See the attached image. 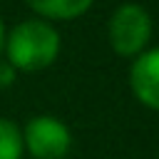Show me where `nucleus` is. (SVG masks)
<instances>
[{"label": "nucleus", "instance_id": "obj_2", "mask_svg": "<svg viewBox=\"0 0 159 159\" xmlns=\"http://www.w3.org/2000/svg\"><path fill=\"white\" fill-rule=\"evenodd\" d=\"M154 32L152 15L137 2H122L107 22V40L114 55L119 57H137L144 52Z\"/></svg>", "mask_w": 159, "mask_h": 159}, {"label": "nucleus", "instance_id": "obj_5", "mask_svg": "<svg viewBox=\"0 0 159 159\" xmlns=\"http://www.w3.org/2000/svg\"><path fill=\"white\" fill-rule=\"evenodd\" d=\"M25 2L37 15V20L42 17L47 22V20H75L84 15L94 0H25Z\"/></svg>", "mask_w": 159, "mask_h": 159}, {"label": "nucleus", "instance_id": "obj_8", "mask_svg": "<svg viewBox=\"0 0 159 159\" xmlns=\"http://www.w3.org/2000/svg\"><path fill=\"white\" fill-rule=\"evenodd\" d=\"M2 47H5V25L0 20V52H2Z\"/></svg>", "mask_w": 159, "mask_h": 159}, {"label": "nucleus", "instance_id": "obj_6", "mask_svg": "<svg viewBox=\"0 0 159 159\" xmlns=\"http://www.w3.org/2000/svg\"><path fill=\"white\" fill-rule=\"evenodd\" d=\"M22 134L20 127L5 117H0V159H20L22 157Z\"/></svg>", "mask_w": 159, "mask_h": 159}, {"label": "nucleus", "instance_id": "obj_3", "mask_svg": "<svg viewBox=\"0 0 159 159\" xmlns=\"http://www.w3.org/2000/svg\"><path fill=\"white\" fill-rule=\"evenodd\" d=\"M20 134L22 149H27L35 159H65L72 149L70 127L52 114L30 117Z\"/></svg>", "mask_w": 159, "mask_h": 159}, {"label": "nucleus", "instance_id": "obj_4", "mask_svg": "<svg viewBox=\"0 0 159 159\" xmlns=\"http://www.w3.org/2000/svg\"><path fill=\"white\" fill-rule=\"evenodd\" d=\"M129 87L139 104L159 112V47L134 57L129 67Z\"/></svg>", "mask_w": 159, "mask_h": 159}, {"label": "nucleus", "instance_id": "obj_1", "mask_svg": "<svg viewBox=\"0 0 159 159\" xmlns=\"http://www.w3.org/2000/svg\"><path fill=\"white\" fill-rule=\"evenodd\" d=\"M62 50L60 32L45 20H22L5 35V60L20 72H40L50 67Z\"/></svg>", "mask_w": 159, "mask_h": 159}, {"label": "nucleus", "instance_id": "obj_7", "mask_svg": "<svg viewBox=\"0 0 159 159\" xmlns=\"http://www.w3.org/2000/svg\"><path fill=\"white\" fill-rule=\"evenodd\" d=\"M15 75H17V70H15L7 60L0 57V89H7V87L15 82Z\"/></svg>", "mask_w": 159, "mask_h": 159}]
</instances>
